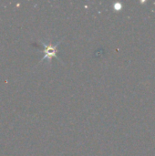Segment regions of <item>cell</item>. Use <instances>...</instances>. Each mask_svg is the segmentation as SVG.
<instances>
[{"mask_svg": "<svg viewBox=\"0 0 155 156\" xmlns=\"http://www.w3.org/2000/svg\"><path fill=\"white\" fill-rule=\"evenodd\" d=\"M43 45L47 47L46 49H44L45 55H44L43 59H45V58L49 59V58H51V57H56V53H57V49H56V48H57L58 44H56L55 46H52V45L47 46L46 44H43Z\"/></svg>", "mask_w": 155, "mask_h": 156, "instance_id": "obj_1", "label": "cell"}]
</instances>
